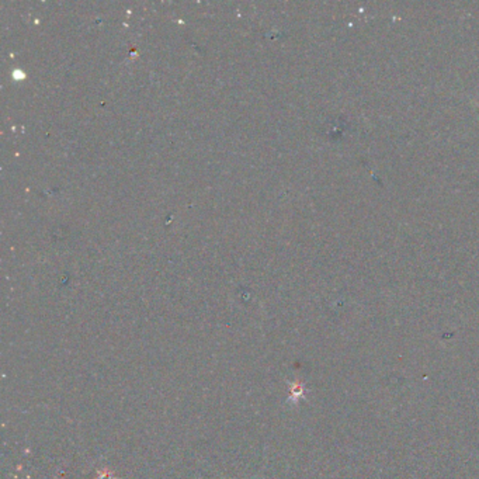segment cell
I'll return each mask as SVG.
<instances>
[{
	"instance_id": "6da1fadb",
	"label": "cell",
	"mask_w": 479,
	"mask_h": 479,
	"mask_svg": "<svg viewBox=\"0 0 479 479\" xmlns=\"http://www.w3.org/2000/svg\"><path fill=\"white\" fill-rule=\"evenodd\" d=\"M100 479H112V478L109 472H106V471H104V472H100Z\"/></svg>"
}]
</instances>
